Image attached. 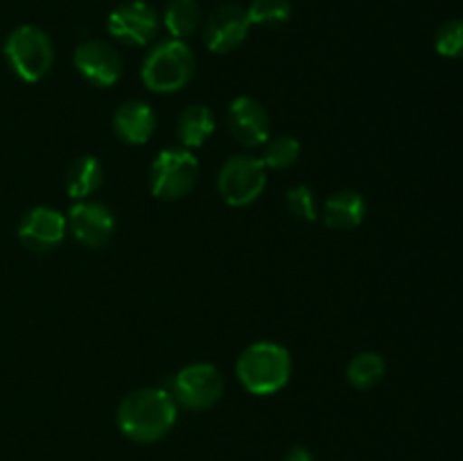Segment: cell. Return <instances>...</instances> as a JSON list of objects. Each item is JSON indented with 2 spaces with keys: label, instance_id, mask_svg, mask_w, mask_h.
<instances>
[{
  "label": "cell",
  "instance_id": "6da1fadb",
  "mask_svg": "<svg viewBox=\"0 0 463 461\" xmlns=\"http://www.w3.org/2000/svg\"><path fill=\"white\" fill-rule=\"evenodd\" d=\"M176 416V400L170 391L145 387L122 398L116 411V423L129 441L156 443L172 432Z\"/></svg>",
  "mask_w": 463,
  "mask_h": 461
},
{
  "label": "cell",
  "instance_id": "7a4b0ae2",
  "mask_svg": "<svg viewBox=\"0 0 463 461\" xmlns=\"http://www.w3.org/2000/svg\"><path fill=\"white\" fill-rule=\"evenodd\" d=\"M235 375L253 396H271L289 382L292 355L276 342H256L240 353Z\"/></svg>",
  "mask_w": 463,
  "mask_h": 461
},
{
  "label": "cell",
  "instance_id": "3957f363",
  "mask_svg": "<svg viewBox=\"0 0 463 461\" xmlns=\"http://www.w3.org/2000/svg\"><path fill=\"white\" fill-rule=\"evenodd\" d=\"M194 54L190 45L181 39L158 41L147 54H145L140 77L143 84L154 93H176L194 77Z\"/></svg>",
  "mask_w": 463,
  "mask_h": 461
},
{
  "label": "cell",
  "instance_id": "277c9868",
  "mask_svg": "<svg viewBox=\"0 0 463 461\" xmlns=\"http://www.w3.org/2000/svg\"><path fill=\"white\" fill-rule=\"evenodd\" d=\"M5 59L23 81H41L54 66V43L39 25H18L5 41Z\"/></svg>",
  "mask_w": 463,
  "mask_h": 461
},
{
  "label": "cell",
  "instance_id": "5b68a950",
  "mask_svg": "<svg viewBox=\"0 0 463 461\" xmlns=\"http://www.w3.org/2000/svg\"><path fill=\"white\" fill-rule=\"evenodd\" d=\"M199 179V161L185 147H165L149 167L152 194L165 202H176L194 188Z\"/></svg>",
  "mask_w": 463,
  "mask_h": 461
},
{
  "label": "cell",
  "instance_id": "8992f818",
  "mask_svg": "<svg viewBox=\"0 0 463 461\" xmlns=\"http://www.w3.org/2000/svg\"><path fill=\"white\" fill-rule=\"evenodd\" d=\"M267 185V167L258 156L235 154L222 165L217 174V190L233 208H244L256 202Z\"/></svg>",
  "mask_w": 463,
  "mask_h": 461
},
{
  "label": "cell",
  "instance_id": "52a82bcc",
  "mask_svg": "<svg viewBox=\"0 0 463 461\" xmlns=\"http://www.w3.org/2000/svg\"><path fill=\"white\" fill-rule=\"evenodd\" d=\"M224 375L215 364L194 362L184 366L172 380V398L188 409H211L224 396Z\"/></svg>",
  "mask_w": 463,
  "mask_h": 461
},
{
  "label": "cell",
  "instance_id": "ba28073f",
  "mask_svg": "<svg viewBox=\"0 0 463 461\" xmlns=\"http://www.w3.org/2000/svg\"><path fill=\"white\" fill-rule=\"evenodd\" d=\"M158 12L145 0H127L109 14L107 30L125 45H147L156 39Z\"/></svg>",
  "mask_w": 463,
  "mask_h": 461
},
{
  "label": "cell",
  "instance_id": "9c48e42d",
  "mask_svg": "<svg viewBox=\"0 0 463 461\" xmlns=\"http://www.w3.org/2000/svg\"><path fill=\"white\" fill-rule=\"evenodd\" d=\"M249 30H251V23L242 5H220L203 21V43L215 54L233 52L244 43Z\"/></svg>",
  "mask_w": 463,
  "mask_h": 461
},
{
  "label": "cell",
  "instance_id": "30bf717a",
  "mask_svg": "<svg viewBox=\"0 0 463 461\" xmlns=\"http://www.w3.org/2000/svg\"><path fill=\"white\" fill-rule=\"evenodd\" d=\"M72 61L77 72L98 89H109L122 77L120 52L102 39H89L77 45Z\"/></svg>",
  "mask_w": 463,
  "mask_h": 461
},
{
  "label": "cell",
  "instance_id": "8fae6325",
  "mask_svg": "<svg viewBox=\"0 0 463 461\" xmlns=\"http://www.w3.org/2000/svg\"><path fill=\"white\" fill-rule=\"evenodd\" d=\"M66 220L72 238L90 249L104 247L116 230V217L111 208L99 202H90V199L72 203Z\"/></svg>",
  "mask_w": 463,
  "mask_h": 461
},
{
  "label": "cell",
  "instance_id": "7c38bea8",
  "mask_svg": "<svg viewBox=\"0 0 463 461\" xmlns=\"http://www.w3.org/2000/svg\"><path fill=\"white\" fill-rule=\"evenodd\" d=\"M68 233V220L52 206H36L18 224V240L32 251H52Z\"/></svg>",
  "mask_w": 463,
  "mask_h": 461
},
{
  "label": "cell",
  "instance_id": "4fadbf2b",
  "mask_svg": "<svg viewBox=\"0 0 463 461\" xmlns=\"http://www.w3.org/2000/svg\"><path fill=\"white\" fill-rule=\"evenodd\" d=\"M229 131L242 147H260L271 136L267 108L251 95H240L229 107Z\"/></svg>",
  "mask_w": 463,
  "mask_h": 461
},
{
  "label": "cell",
  "instance_id": "5bb4252c",
  "mask_svg": "<svg viewBox=\"0 0 463 461\" xmlns=\"http://www.w3.org/2000/svg\"><path fill=\"white\" fill-rule=\"evenodd\" d=\"M113 131L127 145H145L156 131V113L143 99H129L116 108Z\"/></svg>",
  "mask_w": 463,
  "mask_h": 461
},
{
  "label": "cell",
  "instance_id": "9a60e30c",
  "mask_svg": "<svg viewBox=\"0 0 463 461\" xmlns=\"http://www.w3.org/2000/svg\"><path fill=\"white\" fill-rule=\"evenodd\" d=\"M321 217L328 229L351 230L362 226L366 217V199L357 190H339L330 194L321 208Z\"/></svg>",
  "mask_w": 463,
  "mask_h": 461
},
{
  "label": "cell",
  "instance_id": "2e32d148",
  "mask_svg": "<svg viewBox=\"0 0 463 461\" xmlns=\"http://www.w3.org/2000/svg\"><path fill=\"white\" fill-rule=\"evenodd\" d=\"M104 183V167L95 156H80L68 165L66 190L75 202L90 199Z\"/></svg>",
  "mask_w": 463,
  "mask_h": 461
},
{
  "label": "cell",
  "instance_id": "e0dca14e",
  "mask_svg": "<svg viewBox=\"0 0 463 461\" xmlns=\"http://www.w3.org/2000/svg\"><path fill=\"white\" fill-rule=\"evenodd\" d=\"M213 131H215V116L203 104H190L176 120V138L185 149L202 147Z\"/></svg>",
  "mask_w": 463,
  "mask_h": 461
},
{
  "label": "cell",
  "instance_id": "ac0fdd59",
  "mask_svg": "<svg viewBox=\"0 0 463 461\" xmlns=\"http://www.w3.org/2000/svg\"><path fill=\"white\" fill-rule=\"evenodd\" d=\"M163 25L170 39H188L202 25V5L197 0H170L163 12Z\"/></svg>",
  "mask_w": 463,
  "mask_h": 461
},
{
  "label": "cell",
  "instance_id": "d6986e66",
  "mask_svg": "<svg viewBox=\"0 0 463 461\" xmlns=\"http://www.w3.org/2000/svg\"><path fill=\"white\" fill-rule=\"evenodd\" d=\"M384 371H387L384 357L375 351H364L353 357L346 369V378L353 389L369 391L375 384H380V380L384 378Z\"/></svg>",
  "mask_w": 463,
  "mask_h": 461
},
{
  "label": "cell",
  "instance_id": "ffe728a7",
  "mask_svg": "<svg viewBox=\"0 0 463 461\" xmlns=\"http://www.w3.org/2000/svg\"><path fill=\"white\" fill-rule=\"evenodd\" d=\"M301 156V143L294 136H279L265 143L260 161L265 163L267 170H289Z\"/></svg>",
  "mask_w": 463,
  "mask_h": 461
},
{
  "label": "cell",
  "instance_id": "44dd1931",
  "mask_svg": "<svg viewBox=\"0 0 463 461\" xmlns=\"http://www.w3.org/2000/svg\"><path fill=\"white\" fill-rule=\"evenodd\" d=\"M247 16L251 25L280 27L292 18V3L289 0H253L247 7Z\"/></svg>",
  "mask_w": 463,
  "mask_h": 461
},
{
  "label": "cell",
  "instance_id": "7402d4cb",
  "mask_svg": "<svg viewBox=\"0 0 463 461\" xmlns=\"http://www.w3.org/2000/svg\"><path fill=\"white\" fill-rule=\"evenodd\" d=\"M434 48L441 57L463 59V18H450L434 34Z\"/></svg>",
  "mask_w": 463,
  "mask_h": 461
},
{
  "label": "cell",
  "instance_id": "603a6c76",
  "mask_svg": "<svg viewBox=\"0 0 463 461\" xmlns=\"http://www.w3.org/2000/svg\"><path fill=\"white\" fill-rule=\"evenodd\" d=\"M285 206H288L289 215L301 221L319 220V206H317L315 193L303 183L289 188V193L285 194Z\"/></svg>",
  "mask_w": 463,
  "mask_h": 461
},
{
  "label": "cell",
  "instance_id": "cb8c5ba5",
  "mask_svg": "<svg viewBox=\"0 0 463 461\" xmlns=\"http://www.w3.org/2000/svg\"><path fill=\"white\" fill-rule=\"evenodd\" d=\"M283 461H317V459H315V455H312L310 447L294 446V447H289Z\"/></svg>",
  "mask_w": 463,
  "mask_h": 461
}]
</instances>
